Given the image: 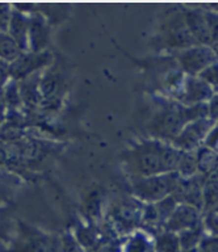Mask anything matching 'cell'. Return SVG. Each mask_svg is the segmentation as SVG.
Returning a JSON list of instances; mask_svg holds the SVG:
<instances>
[{
  "instance_id": "cell-25",
  "label": "cell",
  "mask_w": 218,
  "mask_h": 252,
  "mask_svg": "<svg viewBox=\"0 0 218 252\" xmlns=\"http://www.w3.org/2000/svg\"><path fill=\"white\" fill-rule=\"evenodd\" d=\"M202 146H205V147H208V149H210L212 151L218 154V122L214 124L212 130L208 133Z\"/></svg>"
},
{
  "instance_id": "cell-19",
  "label": "cell",
  "mask_w": 218,
  "mask_h": 252,
  "mask_svg": "<svg viewBox=\"0 0 218 252\" xmlns=\"http://www.w3.org/2000/svg\"><path fill=\"white\" fill-rule=\"evenodd\" d=\"M179 243H180V248L182 252L190 251V250H196L200 246L202 238L205 236V231L201 226L194 228H189V230H184V231L179 232Z\"/></svg>"
},
{
  "instance_id": "cell-29",
  "label": "cell",
  "mask_w": 218,
  "mask_h": 252,
  "mask_svg": "<svg viewBox=\"0 0 218 252\" xmlns=\"http://www.w3.org/2000/svg\"><path fill=\"white\" fill-rule=\"evenodd\" d=\"M5 109H7V105H5L4 91H3V87H0V116L1 117H4Z\"/></svg>"
},
{
  "instance_id": "cell-17",
  "label": "cell",
  "mask_w": 218,
  "mask_h": 252,
  "mask_svg": "<svg viewBox=\"0 0 218 252\" xmlns=\"http://www.w3.org/2000/svg\"><path fill=\"white\" fill-rule=\"evenodd\" d=\"M155 252H182L176 232L162 230L156 234L154 242Z\"/></svg>"
},
{
  "instance_id": "cell-16",
  "label": "cell",
  "mask_w": 218,
  "mask_h": 252,
  "mask_svg": "<svg viewBox=\"0 0 218 252\" xmlns=\"http://www.w3.org/2000/svg\"><path fill=\"white\" fill-rule=\"evenodd\" d=\"M21 53L23 50L11 35L7 32H0V59L11 64Z\"/></svg>"
},
{
  "instance_id": "cell-6",
  "label": "cell",
  "mask_w": 218,
  "mask_h": 252,
  "mask_svg": "<svg viewBox=\"0 0 218 252\" xmlns=\"http://www.w3.org/2000/svg\"><path fill=\"white\" fill-rule=\"evenodd\" d=\"M216 94L209 84H206L198 76H188L183 80L182 86L174 96L175 101L184 106H193L198 104H206Z\"/></svg>"
},
{
  "instance_id": "cell-7",
  "label": "cell",
  "mask_w": 218,
  "mask_h": 252,
  "mask_svg": "<svg viewBox=\"0 0 218 252\" xmlns=\"http://www.w3.org/2000/svg\"><path fill=\"white\" fill-rule=\"evenodd\" d=\"M53 55L49 51H23L15 62L11 63V79L23 80L29 78L44 67L52 64Z\"/></svg>"
},
{
  "instance_id": "cell-26",
  "label": "cell",
  "mask_w": 218,
  "mask_h": 252,
  "mask_svg": "<svg viewBox=\"0 0 218 252\" xmlns=\"http://www.w3.org/2000/svg\"><path fill=\"white\" fill-rule=\"evenodd\" d=\"M12 12L8 4H0V32H7Z\"/></svg>"
},
{
  "instance_id": "cell-3",
  "label": "cell",
  "mask_w": 218,
  "mask_h": 252,
  "mask_svg": "<svg viewBox=\"0 0 218 252\" xmlns=\"http://www.w3.org/2000/svg\"><path fill=\"white\" fill-rule=\"evenodd\" d=\"M175 61L178 67L188 76H198L206 67L218 61V57L210 45H192L175 51Z\"/></svg>"
},
{
  "instance_id": "cell-11",
  "label": "cell",
  "mask_w": 218,
  "mask_h": 252,
  "mask_svg": "<svg viewBox=\"0 0 218 252\" xmlns=\"http://www.w3.org/2000/svg\"><path fill=\"white\" fill-rule=\"evenodd\" d=\"M183 20L186 24L187 29L194 39V42L200 45H210L212 46V39H210L208 25H206L204 9L201 8H190L182 12Z\"/></svg>"
},
{
  "instance_id": "cell-4",
  "label": "cell",
  "mask_w": 218,
  "mask_h": 252,
  "mask_svg": "<svg viewBox=\"0 0 218 252\" xmlns=\"http://www.w3.org/2000/svg\"><path fill=\"white\" fill-rule=\"evenodd\" d=\"M143 204L131 197L129 200L120 201L111 209L109 212V223L119 235L126 234L130 235L141 227V220H142Z\"/></svg>"
},
{
  "instance_id": "cell-18",
  "label": "cell",
  "mask_w": 218,
  "mask_h": 252,
  "mask_svg": "<svg viewBox=\"0 0 218 252\" xmlns=\"http://www.w3.org/2000/svg\"><path fill=\"white\" fill-rule=\"evenodd\" d=\"M176 173L183 179H188L194 175H197V158L196 151H180Z\"/></svg>"
},
{
  "instance_id": "cell-31",
  "label": "cell",
  "mask_w": 218,
  "mask_h": 252,
  "mask_svg": "<svg viewBox=\"0 0 218 252\" xmlns=\"http://www.w3.org/2000/svg\"><path fill=\"white\" fill-rule=\"evenodd\" d=\"M213 49H214V51H216V54H217V57H218V43L213 45Z\"/></svg>"
},
{
  "instance_id": "cell-5",
  "label": "cell",
  "mask_w": 218,
  "mask_h": 252,
  "mask_svg": "<svg viewBox=\"0 0 218 252\" xmlns=\"http://www.w3.org/2000/svg\"><path fill=\"white\" fill-rule=\"evenodd\" d=\"M214 124L216 122L208 117L189 121L183 126L178 135L172 139L171 145L180 151H196L204 145L206 135L212 130Z\"/></svg>"
},
{
  "instance_id": "cell-30",
  "label": "cell",
  "mask_w": 218,
  "mask_h": 252,
  "mask_svg": "<svg viewBox=\"0 0 218 252\" xmlns=\"http://www.w3.org/2000/svg\"><path fill=\"white\" fill-rule=\"evenodd\" d=\"M210 9H213V11L218 12V4H209Z\"/></svg>"
},
{
  "instance_id": "cell-13",
  "label": "cell",
  "mask_w": 218,
  "mask_h": 252,
  "mask_svg": "<svg viewBox=\"0 0 218 252\" xmlns=\"http://www.w3.org/2000/svg\"><path fill=\"white\" fill-rule=\"evenodd\" d=\"M7 33L16 41L21 50L28 51L29 17H27L23 12L13 11Z\"/></svg>"
},
{
  "instance_id": "cell-27",
  "label": "cell",
  "mask_w": 218,
  "mask_h": 252,
  "mask_svg": "<svg viewBox=\"0 0 218 252\" xmlns=\"http://www.w3.org/2000/svg\"><path fill=\"white\" fill-rule=\"evenodd\" d=\"M206 110H208V118H210L212 121L218 122V94L212 96L209 101L206 102Z\"/></svg>"
},
{
  "instance_id": "cell-28",
  "label": "cell",
  "mask_w": 218,
  "mask_h": 252,
  "mask_svg": "<svg viewBox=\"0 0 218 252\" xmlns=\"http://www.w3.org/2000/svg\"><path fill=\"white\" fill-rule=\"evenodd\" d=\"M11 79V64L0 59V87H4Z\"/></svg>"
},
{
  "instance_id": "cell-12",
  "label": "cell",
  "mask_w": 218,
  "mask_h": 252,
  "mask_svg": "<svg viewBox=\"0 0 218 252\" xmlns=\"http://www.w3.org/2000/svg\"><path fill=\"white\" fill-rule=\"evenodd\" d=\"M49 41V29L42 17H29L28 49L29 51H44Z\"/></svg>"
},
{
  "instance_id": "cell-21",
  "label": "cell",
  "mask_w": 218,
  "mask_h": 252,
  "mask_svg": "<svg viewBox=\"0 0 218 252\" xmlns=\"http://www.w3.org/2000/svg\"><path fill=\"white\" fill-rule=\"evenodd\" d=\"M202 228L208 236L218 238V212L210 210L202 213Z\"/></svg>"
},
{
  "instance_id": "cell-15",
  "label": "cell",
  "mask_w": 218,
  "mask_h": 252,
  "mask_svg": "<svg viewBox=\"0 0 218 252\" xmlns=\"http://www.w3.org/2000/svg\"><path fill=\"white\" fill-rule=\"evenodd\" d=\"M218 206V177H205L202 185V213L210 212Z\"/></svg>"
},
{
  "instance_id": "cell-10",
  "label": "cell",
  "mask_w": 218,
  "mask_h": 252,
  "mask_svg": "<svg viewBox=\"0 0 218 252\" xmlns=\"http://www.w3.org/2000/svg\"><path fill=\"white\" fill-rule=\"evenodd\" d=\"M162 39L164 41L163 43H166L167 47L176 49V51L196 45L194 39L192 38V35L184 24L182 12L174 17H171L170 21L164 24V28L162 31Z\"/></svg>"
},
{
  "instance_id": "cell-20",
  "label": "cell",
  "mask_w": 218,
  "mask_h": 252,
  "mask_svg": "<svg viewBox=\"0 0 218 252\" xmlns=\"http://www.w3.org/2000/svg\"><path fill=\"white\" fill-rule=\"evenodd\" d=\"M3 91H4V98L7 108L9 110H16L23 104V97H21L19 82L15 80V79H9V82L3 87Z\"/></svg>"
},
{
  "instance_id": "cell-23",
  "label": "cell",
  "mask_w": 218,
  "mask_h": 252,
  "mask_svg": "<svg viewBox=\"0 0 218 252\" xmlns=\"http://www.w3.org/2000/svg\"><path fill=\"white\" fill-rule=\"evenodd\" d=\"M198 78H201L206 84H209L214 90V92L218 91V61L212 63L210 66H208L205 70L200 72Z\"/></svg>"
},
{
  "instance_id": "cell-22",
  "label": "cell",
  "mask_w": 218,
  "mask_h": 252,
  "mask_svg": "<svg viewBox=\"0 0 218 252\" xmlns=\"http://www.w3.org/2000/svg\"><path fill=\"white\" fill-rule=\"evenodd\" d=\"M206 25L209 31L210 39H212V46L218 43V12L213 9H204Z\"/></svg>"
},
{
  "instance_id": "cell-9",
  "label": "cell",
  "mask_w": 218,
  "mask_h": 252,
  "mask_svg": "<svg viewBox=\"0 0 218 252\" xmlns=\"http://www.w3.org/2000/svg\"><path fill=\"white\" fill-rule=\"evenodd\" d=\"M205 181V176L197 173L188 179L180 177L176 188L171 196L174 197L178 204L192 205L202 212V185Z\"/></svg>"
},
{
  "instance_id": "cell-24",
  "label": "cell",
  "mask_w": 218,
  "mask_h": 252,
  "mask_svg": "<svg viewBox=\"0 0 218 252\" xmlns=\"http://www.w3.org/2000/svg\"><path fill=\"white\" fill-rule=\"evenodd\" d=\"M60 243L61 252H87L80 246V243L76 240V238L71 232H66L62 236V239L60 240Z\"/></svg>"
},
{
  "instance_id": "cell-2",
  "label": "cell",
  "mask_w": 218,
  "mask_h": 252,
  "mask_svg": "<svg viewBox=\"0 0 218 252\" xmlns=\"http://www.w3.org/2000/svg\"><path fill=\"white\" fill-rule=\"evenodd\" d=\"M180 176L176 172L130 179L131 196L142 204H153L171 196Z\"/></svg>"
},
{
  "instance_id": "cell-1",
  "label": "cell",
  "mask_w": 218,
  "mask_h": 252,
  "mask_svg": "<svg viewBox=\"0 0 218 252\" xmlns=\"http://www.w3.org/2000/svg\"><path fill=\"white\" fill-rule=\"evenodd\" d=\"M180 150L159 139H146L123 154V161L130 179L176 172Z\"/></svg>"
},
{
  "instance_id": "cell-14",
  "label": "cell",
  "mask_w": 218,
  "mask_h": 252,
  "mask_svg": "<svg viewBox=\"0 0 218 252\" xmlns=\"http://www.w3.org/2000/svg\"><path fill=\"white\" fill-rule=\"evenodd\" d=\"M154 244L151 243L150 236L146 231L137 230L127 236L126 242L124 243L121 252H153Z\"/></svg>"
},
{
  "instance_id": "cell-8",
  "label": "cell",
  "mask_w": 218,
  "mask_h": 252,
  "mask_svg": "<svg viewBox=\"0 0 218 252\" xmlns=\"http://www.w3.org/2000/svg\"><path fill=\"white\" fill-rule=\"evenodd\" d=\"M202 224V212L200 209L194 208L192 205L187 204H178L174 212L167 220L164 228L167 231L179 232L184 230H189L201 226Z\"/></svg>"
}]
</instances>
